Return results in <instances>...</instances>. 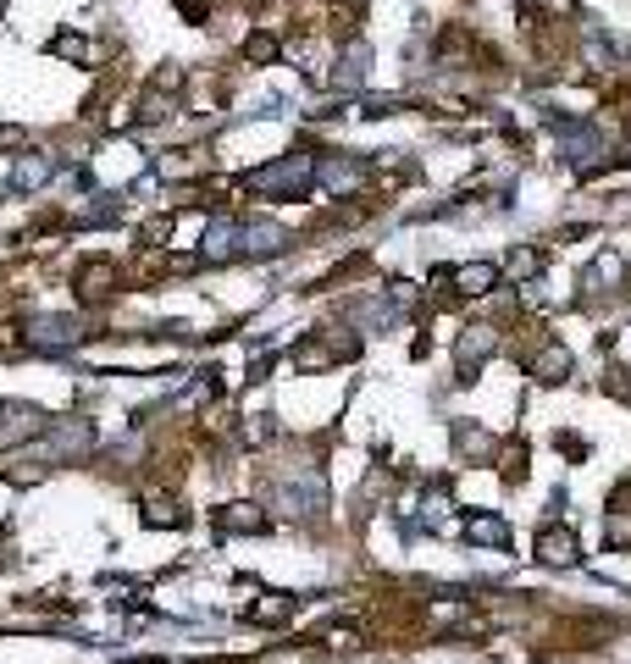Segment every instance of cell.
<instances>
[{
  "label": "cell",
  "instance_id": "obj_23",
  "mask_svg": "<svg viewBox=\"0 0 631 664\" xmlns=\"http://www.w3.org/2000/svg\"><path fill=\"white\" fill-rule=\"evenodd\" d=\"M620 277H626V261H620V255H598V266H593L587 283H609V288H615Z\"/></svg>",
  "mask_w": 631,
  "mask_h": 664
},
{
  "label": "cell",
  "instance_id": "obj_11",
  "mask_svg": "<svg viewBox=\"0 0 631 664\" xmlns=\"http://www.w3.org/2000/svg\"><path fill=\"white\" fill-rule=\"evenodd\" d=\"M449 277L454 288H460V294H493V288H499V266L493 261H477V266H454V272H443Z\"/></svg>",
  "mask_w": 631,
  "mask_h": 664
},
{
  "label": "cell",
  "instance_id": "obj_16",
  "mask_svg": "<svg viewBox=\"0 0 631 664\" xmlns=\"http://www.w3.org/2000/svg\"><path fill=\"white\" fill-rule=\"evenodd\" d=\"M183 521H189V515H183V504L172 493H144V526H167L172 532V526H183Z\"/></svg>",
  "mask_w": 631,
  "mask_h": 664
},
{
  "label": "cell",
  "instance_id": "obj_14",
  "mask_svg": "<svg viewBox=\"0 0 631 664\" xmlns=\"http://www.w3.org/2000/svg\"><path fill=\"white\" fill-rule=\"evenodd\" d=\"M532 377L537 382H565V377H571V349H565V344H543L532 355Z\"/></svg>",
  "mask_w": 631,
  "mask_h": 664
},
{
  "label": "cell",
  "instance_id": "obj_27",
  "mask_svg": "<svg viewBox=\"0 0 631 664\" xmlns=\"http://www.w3.org/2000/svg\"><path fill=\"white\" fill-rule=\"evenodd\" d=\"M23 144V128H12V122H0V150H17Z\"/></svg>",
  "mask_w": 631,
  "mask_h": 664
},
{
  "label": "cell",
  "instance_id": "obj_8",
  "mask_svg": "<svg viewBox=\"0 0 631 664\" xmlns=\"http://www.w3.org/2000/svg\"><path fill=\"white\" fill-rule=\"evenodd\" d=\"M316 183H327L333 194H355L360 183H366V161H355V155H333V161L316 166Z\"/></svg>",
  "mask_w": 631,
  "mask_h": 664
},
{
  "label": "cell",
  "instance_id": "obj_3",
  "mask_svg": "<svg viewBox=\"0 0 631 664\" xmlns=\"http://www.w3.org/2000/svg\"><path fill=\"white\" fill-rule=\"evenodd\" d=\"M45 449L56 460H78V454L95 449V427H89L84 415H67V421H50L45 427Z\"/></svg>",
  "mask_w": 631,
  "mask_h": 664
},
{
  "label": "cell",
  "instance_id": "obj_28",
  "mask_svg": "<svg viewBox=\"0 0 631 664\" xmlns=\"http://www.w3.org/2000/svg\"><path fill=\"white\" fill-rule=\"evenodd\" d=\"M0 12H6V0H0Z\"/></svg>",
  "mask_w": 631,
  "mask_h": 664
},
{
  "label": "cell",
  "instance_id": "obj_7",
  "mask_svg": "<svg viewBox=\"0 0 631 664\" xmlns=\"http://www.w3.org/2000/svg\"><path fill=\"white\" fill-rule=\"evenodd\" d=\"M537 559L554 570H571L576 559H582V543H576L571 526H543V532H537Z\"/></svg>",
  "mask_w": 631,
  "mask_h": 664
},
{
  "label": "cell",
  "instance_id": "obj_20",
  "mask_svg": "<svg viewBox=\"0 0 631 664\" xmlns=\"http://www.w3.org/2000/svg\"><path fill=\"white\" fill-rule=\"evenodd\" d=\"M454 443H460V454H482V460H488V454L499 449V443H493L488 432H477L471 421H460V427H454Z\"/></svg>",
  "mask_w": 631,
  "mask_h": 664
},
{
  "label": "cell",
  "instance_id": "obj_2",
  "mask_svg": "<svg viewBox=\"0 0 631 664\" xmlns=\"http://www.w3.org/2000/svg\"><path fill=\"white\" fill-rule=\"evenodd\" d=\"M89 332L78 316H28L23 321V344L39 349V355H56V349H78Z\"/></svg>",
  "mask_w": 631,
  "mask_h": 664
},
{
  "label": "cell",
  "instance_id": "obj_1",
  "mask_svg": "<svg viewBox=\"0 0 631 664\" xmlns=\"http://www.w3.org/2000/svg\"><path fill=\"white\" fill-rule=\"evenodd\" d=\"M244 189L261 194V200H299V194L316 189V155H305V150L277 155V161L255 166L250 178H244Z\"/></svg>",
  "mask_w": 631,
  "mask_h": 664
},
{
  "label": "cell",
  "instance_id": "obj_4",
  "mask_svg": "<svg viewBox=\"0 0 631 664\" xmlns=\"http://www.w3.org/2000/svg\"><path fill=\"white\" fill-rule=\"evenodd\" d=\"M117 283H122V272L106 261V255H95V261H84L78 272H72V288H78L84 305H106V299L117 294Z\"/></svg>",
  "mask_w": 631,
  "mask_h": 664
},
{
  "label": "cell",
  "instance_id": "obj_18",
  "mask_svg": "<svg viewBox=\"0 0 631 664\" xmlns=\"http://www.w3.org/2000/svg\"><path fill=\"white\" fill-rule=\"evenodd\" d=\"M465 537H471L477 548H504L510 543V526H504L499 515H471V521H465Z\"/></svg>",
  "mask_w": 631,
  "mask_h": 664
},
{
  "label": "cell",
  "instance_id": "obj_12",
  "mask_svg": "<svg viewBox=\"0 0 631 664\" xmlns=\"http://www.w3.org/2000/svg\"><path fill=\"white\" fill-rule=\"evenodd\" d=\"M45 50H50V56H61V61H72V67H95V61H100L95 39H89V34H72V28H67V34H56Z\"/></svg>",
  "mask_w": 631,
  "mask_h": 664
},
{
  "label": "cell",
  "instance_id": "obj_19",
  "mask_svg": "<svg viewBox=\"0 0 631 664\" xmlns=\"http://www.w3.org/2000/svg\"><path fill=\"white\" fill-rule=\"evenodd\" d=\"M277 56H283V39L277 34H250L244 39V61H250V67H272Z\"/></svg>",
  "mask_w": 631,
  "mask_h": 664
},
{
  "label": "cell",
  "instance_id": "obj_29",
  "mask_svg": "<svg viewBox=\"0 0 631 664\" xmlns=\"http://www.w3.org/2000/svg\"><path fill=\"white\" fill-rule=\"evenodd\" d=\"M128 664H139V659H128Z\"/></svg>",
  "mask_w": 631,
  "mask_h": 664
},
{
  "label": "cell",
  "instance_id": "obj_13",
  "mask_svg": "<svg viewBox=\"0 0 631 664\" xmlns=\"http://www.w3.org/2000/svg\"><path fill=\"white\" fill-rule=\"evenodd\" d=\"M244 615H250L255 626H283V620L294 615V593H255V604H244Z\"/></svg>",
  "mask_w": 631,
  "mask_h": 664
},
{
  "label": "cell",
  "instance_id": "obj_17",
  "mask_svg": "<svg viewBox=\"0 0 631 664\" xmlns=\"http://www.w3.org/2000/svg\"><path fill=\"white\" fill-rule=\"evenodd\" d=\"M216 521H222V532H266L261 504H222V510H216Z\"/></svg>",
  "mask_w": 631,
  "mask_h": 664
},
{
  "label": "cell",
  "instance_id": "obj_10",
  "mask_svg": "<svg viewBox=\"0 0 631 664\" xmlns=\"http://www.w3.org/2000/svg\"><path fill=\"white\" fill-rule=\"evenodd\" d=\"M288 249V233L277 222H239V255H277Z\"/></svg>",
  "mask_w": 631,
  "mask_h": 664
},
{
  "label": "cell",
  "instance_id": "obj_24",
  "mask_svg": "<svg viewBox=\"0 0 631 664\" xmlns=\"http://www.w3.org/2000/svg\"><path fill=\"white\" fill-rule=\"evenodd\" d=\"M272 415H250V421H244V443H250V449H261V443H272Z\"/></svg>",
  "mask_w": 631,
  "mask_h": 664
},
{
  "label": "cell",
  "instance_id": "obj_21",
  "mask_svg": "<svg viewBox=\"0 0 631 664\" xmlns=\"http://www.w3.org/2000/svg\"><path fill=\"white\" fill-rule=\"evenodd\" d=\"M604 543H609V548H631V510H609Z\"/></svg>",
  "mask_w": 631,
  "mask_h": 664
},
{
  "label": "cell",
  "instance_id": "obj_26",
  "mask_svg": "<svg viewBox=\"0 0 631 664\" xmlns=\"http://www.w3.org/2000/svg\"><path fill=\"white\" fill-rule=\"evenodd\" d=\"M172 6H178L189 23H205V17H211V6H205V0H172Z\"/></svg>",
  "mask_w": 631,
  "mask_h": 664
},
{
  "label": "cell",
  "instance_id": "obj_5",
  "mask_svg": "<svg viewBox=\"0 0 631 664\" xmlns=\"http://www.w3.org/2000/svg\"><path fill=\"white\" fill-rule=\"evenodd\" d=\"M45 410L39 404H17V399H0V438H17V443H34L45 438Z\"/></svg>",
  "mask_w": 631,
  "mask_h": 664
},
{
  "label": "cell",
  "instance_id": "obj_6",
  "mask_svg": "<svg viewBox=\"0 0 631 664\" xmlns=\"http://www.w3.org/2000/svg\"><path fill=\"white\" fill-rule=\"evenodd\" d=\"M200 261L222 266V261H239V216H216L200 238Z\"/></svg>",
  "mask_w": 631,
  "mask_h": 664
},
{
  "label": "cell",
  "instance_id": "obj_25",
  "mask_svg": "<svg viewBox=\"0 0 631 664\" xmlns=\"http://www.w3.org/2000/svg\"><path fill=\"white\" fill-rule=\"evenodd\" d=\"M504 272H515V277H537V272H543V261H537L532 249H515L510 261H504Z\"/></svg>",
  "mask_w": 631,
  "mask_h": 664
},
{
  "label": "cell",
  "instance_id": "obj_9",
  "mask_svg": "<svg viewBox=\"0 0 631 664\" xmlns=\"http://www.w3.org/2000/svg\"><path fill=\"white\" fill-rule=\"evenodd\" d=\"M499 349V332L493 327H465L460 344H454V360H460V377H471V366H482V360Z\"/></svg>",
  "mask_w": 631,
  "mask_h": 664
},
{
  "label": "cell",
  "instance_id": "obj_22",
  "mask_svg": "<svg viewBox=\"0 0 631 664\" xmlns=\"http://www.w3.org/2000/svg\"><path fill=\"white\" fill-rule=\"evenodd\" d=\"M322 642H327L333 653H355V648H360V631H355V626H327Z\"/></svg>",
  "mask_w": 631,
  "mask_h": 664
},
{
  "label": "cell",
  "instance_id": "obj_15",
  "mask_svg": "<svg viewBox=\"0 0 631 664\" xmlns=\"http://www.w3.org/2000/svg\"><path fill=\"white\" fill-rule=\"evenodd\" d=\"M56 172V155H45V150H34V155H17V166H12V183L17 189H39V183Z\"/></svg>",
  "mask_w": 631,
  "mask_h": 664
}]
</instances>
